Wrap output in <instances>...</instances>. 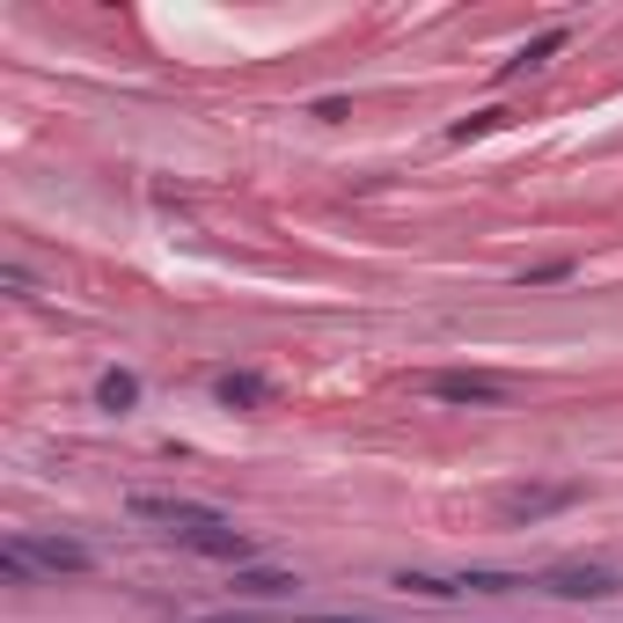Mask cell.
<instances>
[{
	"label": "cell",
	"mask_w": 623,
	"mask_h": 623,
	"mask_svg": "<svg viewBox=\"0 0 623 623\" xmlns=\"http://www.w3.org/2000/svg\"><path fill=\"white\" fill-rule=\"evenodd\" d=\"M132 514H140V521H155L161 535H177L184 551H198V557H235V565H243V557H249V535L235 528L228 514H214V506H198V498H161V492H132Z\"/></svg>",
	"instance_id": "obj_1"
},
{
	"label": "cell",
	"mask_w": 623,
	"mask_h": 623,
	"mask_svg": "<svg viewBox=\"0 0 623 623\" xmlns=\"http://www.w3.org/2000/svg\"><path fill=\"white\" fill-rule=\"evenodd\" d=\"M0 565H8V580H30V572H89L96 551L89 543H73V535H8V551H0Z\"/></svg>",
	"instance_id": "obj_2"
},
{
	"label": "cell",
	"mask_w": 623,
	"mask_h": 623,
	"mask_svg": "<svg viewBox=\"0 0 623 623\" xmlns=\"http://www.w3.org/2000/svg\"><path fill=\"white\" fill-rule=\"evenodd\" d=\"M535 587L557 594V602H609V594H623V572H616V565H580V557H565V565L535 572Z\"/></svg>",
	"instance_id": "obj_3"
},
{
	"label": "cell",
	"mask_w": 623,
	"mask_h": 623,
	"mask_svg": "<svg viewBox=\"0 0 623 623\" xmlns=\"http://www.w3.org/2000/svg\"><path fill=\"white\" fill-rule=\"evenodd\" d=\"M426 389L441 396V404H506V382L498 374H477V367H447V374H426Z\"/></svg>",
	"instance_id": "obj_4"
},
{
	"label": "cell",
	"mask_w": 623,
	"mask_h": 623,
	"mask_svg": "<svg viewBox=\"0 0 623 623\" xmlns=\"http://www.w3.org/2000/svg\"><path fill=\"white\" fill-rule=\"evenodd\" d=\"M580 498V484H521V492H506L498 498V521H543V514H557V506H572Z\"/></svg>",
	"instance_id": "obj_5"
},
{
	"label": "cell",
	"mask_w": 623,
	"mask_h": 623,
	"mask_svg": "<svg viewBox=\"0 0 623 623\" xmlns=\"http://www.w3.org/2000/svg\"><path fill=\"white\" fill-rule=\"evenodd\" d=\"M214 396H220V404H235V411H265L271 404V382H265V374H220Z\"/></svg>",
	"instance_id": "obj_6"
},
{
	"label": "cell",
	"mask_w": 623,
	"mask_h": 623,
	"mask_svg": "<svg viewBox=\"0 0 623 623\" xmlns=\"http://www.w3.org/2000/svg\"><path fill=\"white\" fill-rule=\"evenodd\" d=\"M301 587V580H294V572H235V594H249V602H286V594Z\"/></svg>",
	"instance_id": "obj_7"
},
{
	"label": "cell",
	"mask_w": 623,
	"mask_h": 623,
	"mask_svg": "<svg viewBox=\"0 0 623 623\" xmlns=\"http://www.w3.org/2000/svg\"><path fill=\"white\" fill-rule=\"evenodd\" d=\"M96 404H103V411H132V404H140V382H132V374H118V367H110L103 382H96Z\"/></svg>",
	"instance_id": "obj_8"
},
{
	"label": "cell",
	"mask_w": 623,
	"mask_h": 623,
	"mask_svg": "<svg viewBox=\"0 0 623 623\" xmlns=\"http://www.w3.org/2000/svg\"><path fill=\"white\" fill-rule=\"evenodd\" d=\"M521 572H463V594H521Z\"/></svg>",
	"instance_id": "obj_9"
},
{
	"label": "cell",
	"mask_w": 623,
	"mask_h": 623,
	"mask_svg": "<svg viewBox=\"0 0 623 623\" xmlns=\"http://www.w3.org/2000/svg\"><path fill=\"white\" fill-rule=\"evenodd\" d=\"M557 44H565V37H557V30H551V37H535V44H528V52H521V59H514V67H535V59H551V52H557Z\"/></svg>",
	"instance_id": "obj_10"
},
{
	"label": "cell",
	"mask_w": 623,
	"mask_h": 623,
	"mask_svg": "<svg viewBox=\"0 0 623 623\" xmlns=\"http://www.w3.org/2000/svg\"><path fill=\"white\" fill-rule=\"evenodd\" d=\"M308 623H374V616H308Z\"/></svg>",
	"instance_id": "obj_11"
},
{
	"label": "cell",
	"mask_w": 623,
	"mask_h": 623,
	"mask_svg": "<svg viewBox=\"0 0 623 623\" xmlns=\"http://www.w3.org/2000/svg\"><path fill=\"white\" fill-rule=\"evenodd\" d=\"M214 623H257V616H214Z\"/></svg>",
	"instance_id": "obj_12"
}]
</instances>
